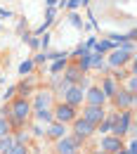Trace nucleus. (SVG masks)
Returning <instances> with one entry per match:
<instances>
[{
	"instance_id": "f257e3e1",
	"label": "nucleus",
	"mask_w": 137,
	"mask_h": 154,
	"mask_svg": "<svg viewBox=\"0 0 137 154\" xmlns=\"http://www.w3.org/2000/svg\"><path fill=\"white\" fill-rule=\"evenodd\" d=\"M133 128V112H121V114H114V123H111V135L116 137H123V135L130 133Z\"/></svg>"
},
{
	"instance_id": "f03ea898",
	"label": "nucleus",
	"mask_w": 137,
	"mask_h": 154,
	"mask_svg": "<svg viewBox=\"0 0 137 154\" xmlns=\"http://www.w3.org/2000/svg\"><path fill=\"white\" fill-rule=\"evenodd\" d=\"M31 114V104H28V100L26 97H19V100H14V104H12V109H10V119H12V123H24L26 119Z\"/></svg>"
},
{
	"instance_id": "7ed1b4c3",
	"label": "nucleus",
	"mask_w": 137,
	"mask_h": 154,
	"mask_svg": "<svg viewBox=\"0 0 137 154\" xmlns=\"http://www.w3.org/2000/svg\"><path fill=\"white\" fill-rule=\"evenodd\" d=\"M130 59H133V52H130V50H125L123 45H118V48H114V50H109L106 64H109V66H114V69H118V66L128 64Z\"/></svg>"
},
{
	"instance_id": "20e7f679",
	"label": "nucleus",
	"mask_w": 137,
	"mask_h": 154,
	"mask_svg": "<svg viewBox=\"0 0 137 154\" xmlns=\"http://www.w3.org/2000/svg\"><path fill=\"white\" fill-rule=\"evenodd\" d=\"M80 147V137H71V135H64L57 140V154H78Z\"/></svg>"
},
{
	"instance_id": "39448f33",
	"label": "nucleus",
	"mask_w": 137,
	"mask_h": 154,
	"mask_svg": "<svg viewBox=\"0 0 137 154\" xmlns=\"http://www.w3.org/2000/svg\"><path fill=\"white\" fill-rule=\"evenodd\" d=\"M83 100H85V90L78 88L76 83H73V85H69V88L64 90V102H66V104H71V107L83 104Z\"/></svg>"
},
{
	"instance_id": "423d86ee",
	"label": "nucleus",
	"mask_w": 137,
	"mask_h": 154,
	"mask_svg": "<svg viewBox=\"0 0 137 154\" xmlns=\"http://www.w3.org/2000/svg\"><path fill=\"white\" fill-rule=\"evenodd\" d=\"M55 119H57L59 123H71L73 119H76V107H71V104H59L57 109H55Z\"/></svg>"
},
{
	"instance_id": "0eeeda50",
	"label": "nucleus",
	"mask_w": 137,
	"mask_h": 154,
	"mask_svg": "<svg viewBox=\"0 0 137 154\" xmlns=\"http://www.w3.org/2000/svg\"><path fill=\"white\" fill-rule=\"evenodd\" d=\"M73 123V131H76V137H88V135L95 133V123H90V121H85V119H73L71 121Z\"/></svg>"
},
{
	"instance_id": "6e6552de",
	"label": "nucleus",
	"mask_w": 137,
	"mask_h": 154,
	"mask_svg": "<svg viewBox=\"0 0 137 154\" xmlns=\"http://www.w3.org/2000/svg\"><path fill=\"white\" fill-rule=\"evenodd\" d=\"M104 116H106L104 107H97V104H88V107H85V112H83V119H85V121H90V123H95V126H97Z\"/></svg>"
},
{
	"instance_id": "1a4fd4ad",
	"label": "nucleus",
	"mask_w": 137,
	"mask_h": 154,
	"mask_svg": "<svg viewBox=\"0 0 137 154\" xmlns=\"http://www.w3.org/2000/svg\"><path fill=\"white\" fill-rule=\"evenodd\" d=\"M114 102H116L118 109H128V107H133V104H135V95H133V93H123V90H116V95H114Z\"/></svg>"
},
{
	"instance_id": "9d476101",
	"label": "nucleus",
	"mask_w": 137,
	"mask_h": 154,
	"mask_svg": "<svg viewBox=\"0 0 137 154\" xmlns=\"http://www.w3.org/2000/svg\"><path fill=\"white\" fill-rule=\"evenodd\" d=\"M85 100H88V104L102 107V104L106 102V95L102 93V88H88V90H85Z\"/></svg>"
},
{
	"instance_id": "9b49d317",
	"label": "nucleus",
	"mask_w": 137,
	"mask_h": 154,
	"mask_svg": "<svg viewBox=\"0 0 137 154\" xmlns=\"http://www.w3.org/2000/svg\"><path fill=\"white\" fill-rule=\"evenodd\" d=\"M64 133H66V123H59V121H50L47 123V135L50 137L59 140V137H64Z\"/></svg>"
},
{
	"instance_id": "f8f14e48",
	"label": "nucleus",
	"mask_w": 137,
	"mask_h": 154,
	"mask_svg": "<svg viewBox=\"0 0 137 154\" xmlns=\"http://www.w3.org/2000/svg\"><path fill=\"white\" fill-rule=\"evenodd\" d=\"M102 149L104 152H116V149H121V137H116V135L102 137Z\"/></svg>"
},
{
	"instance_id": "ddd939ff",
	"label": "nucleus",
	"mask_w": 137,
	"mask_h": 154,
	"mask_svg": "<svg viewBox=\"0 0 137 154\" xmlns=\"http://www.w3.org/2000/svg\"><path fill=\"white\" fill-rule=\"evenodd\" d=\"M64 78H66L69 83H78L80 78H83V71H80L76 64H73V66H69V64H66V69H64Z\"/></svg>"
},
{
	"instance_id": "4468645a",
	"label": "nucleus",
	"mask_w": 137,
	"mask_h": 154,
	"mask_svg": "<svg viewBox=\"0 0 137 154\" xmlns=\"http://www.w3.org/2000/svg\"><path fill=\"white\" fill-rule=\"evenodd\" d=\"M116 90H118V85H116V81H114L111 76H106L104 81H102V93H104L106 97H114Z\"/></svg>"
},
{
	"instance_id": "2eb2a0df",
	"label": "nucleus",
	"mask_w": 137,
	"mask_h": 154,
	"mask_svg": "<svg viewBox=\"0 0 137 154\" xmlns=\"http://www.w3.org/2000/svg\"><path fill=\"white\" fill-rule=\"evenodd\" d=\"M109 50H114V43L109 38L104 40H95V45H92V52H99V55H106Z\"/></svg>"
},
{
	"instance_id": "dca6fc26",
	"label": "nucleus",
	"mask_w": 137,
	"mask_h": 154,
	"mask_svg": "<svg viewBox=\"0 0 137 154\" xmlns=\"http://www.w3.org/2000/svg\"><path fill=\"white\" fill-rule=\"evenodd\" d=\"M90 69H106V59H104V55H99V52H92L90 55Z\"/></svg>"
},
{
	"instance_id": "f3484780",
	"label": "nucleus",
	"mask_w": 137,
	"mask_h": 154,
	"mask_svg": "<svg viewBox=\"0 0 137 154\" xmlns=\"http://www.w3.org/2000/svg\"><path fill=\"white\" fill-rule=\"evenodd\" d=\"M50 102H52V95H50V93H38L36 100H33V107H36V109H43V107H50Z\"/></svg>"
},
{
	"instance_id": "a211bd4d",
	"label": "nucleus",
	"mask_w": 137,
	"mask_h": 154,
	"mask_svg": "<svg viewBox=\"0 0 137 154\" xmlns=\"http://www.w3.org/2000/svg\"><path fill=\"white\" fill-rule=\"evenodd\" d=\"M90 55H92V52H90V50H85V52H83V55H78V59H76V66H78L83 74L90 69Z\"/></svg>"
},
{
	"instance_id": "6ab92c4d",
	"label": "nucleus",
	"mask_w": 137,
	"mask_h": 154,
	"mask_svg": "<svg viewBox=\"0 0 137 154\" xmlns=\"http://www.w3.org/2000/svg\"><path fill=\"white\" fill-rule=\"evenodd\" d=\"M66 64H69V59H66V55H64V57H57V59H52V66H50V74L55 76V74H59V71H64V69H66Z\"/></svg>"
},
{
	"instance_id": "aec40b11",
	"label": "nucleus",
	"mask_w": 137,
	"mask_h": 154,
	"mask_svg": "<svg viewBox=\"0 0 137 154\" xmlns=\"http://www.w3.org/2000/svg\"><path fill=\"white\" fill-rule=\"evenodd\" d=\"M36 119H38L40 123H50V121H52V112H50L47 107H43V109H36Z\"/></svg>"
},
{
	"instance_id": "412c9836",
	"label": "nucleus",
	"mask_w": 137,
	"mask_h": 154,
	"mask_svg": "<svg viewBox=\"0 0 137 154\" xmlns=\"http://www.w3.org/2000/svg\"><path fill=\"white\" fill-rule=\"evenodd\" d=\"M14 145V140H12V135L7 133V135H2L0 137V154H7L10 152V147Z\"/></svg>"
},
{
	"instance_id": "4be33fe9",
	"label": "nucleus",
	"mask_w": 137,
	"mask_h": 154,
	"mask_svg": "<svg viewBox=\"0 0 137 154\" xmlns=\"http://www.w3.org/2000/svg\"><path fill=\"white\" fill-rule=\"evenodd\" d=\"M111 123H114V114L104 116V119L99 121V131H102V133H111Z\"/></svg>"
},
{
	"instance_id": "5701e85b",
	"label": "nucleus",
	"mask_w": 137,
	"mask_h": 154,
	"mask_svg": "<svg viewBox=\"0 0 137 154\" xmlns=\"http://www.w3.org/2000/svg\"><path fill=\"white\" fill-rule=\"evenodd\" d=\"M33 66H36V64H33V59H26V62H21V64H19V74H21V76H28V74L33 71Z\"/></svg>"
},
{
	"instance_id": "b1692460",
	"label": "nucleus",
	"mask_w": 137,
	"mask_h": 154,
	"mask_svg": "<svg viewBox=\"0 0 137 154\" xmlns=\"http://www.w3.org/2000/svg\"><path fill=\"white\" fill-rule=\"evenodd\" d=\"M7 154H26V145H21V142H14L12 147H10V152Z\"/></svg>"
},
{
	"instance_id": "393cba45",
	"label": "nucleus",
	"mask_w": 137,
	"mask_h": 154,
	"mask_svg": "<svg viewBox=\"0 0 137 154\" xmlns=\"http://www.w3.org/2000/svg\"><path fill=\"white\" fill-rule=\"evenodd\" d=\"M38 38H40V48H43V50H47V48H50V40H52V36L45 31V33H40Z\"/></svg>"
},
{
	"instance_id": "a878e982",
	"label": "nucleus",
	"mask_w": 137,
	"mask_h": 154,
	"mask_svg": "<svg viewBox=\"0 0 137 154\" xmlns=\"http://www.w3.org/2000/svg\"><path fill=\"white\" fill-rule=\"evenodd\" d=\"M135 90H137V78H135V74H128V93L135 95Z\"/></svg>"
},
{
	"instance_id": "bb28decb",
	"label": "nucleus",
	"mask_w": 137,
	"mask_h": 154,
	"mask_svg": "<svg viewBox=\"0 0 137 154\" xmlns=\"http://www.w3.org/2000/svg\"><path fill=\"white\" fill-rule=\"evenodd\" d=\"M88 2H90V0H69L66 7H69V10H78L80 5H88Z\"/></svg>"
},
{
	"instance_id": "cd10ccee",
	"label": "nucleus",
	"mask_w": 137,
	"mask_h": 154,
	"mask_svg": "<svg viewBox=\"0 0 137 154\" xmlns=\"http://www.w3.org/2000/svg\"><path fill=\"white\" fill-rule=\"evenodd\" d=\"M24 40H26V43H28L33 50H36V48H40V38H38V36H28V38L24 36Z\"/></svg>"
},
{
	"instance_id": "c85d7f7f",
	"label": "nucleus",
	"mask_w": 137,
	"mask_h": 154,
	"mask_svg": "<svg viewBox=\"0 0 137 154\" xmlns=\"http://www.w3.org/2000/svg\"><path fill=\"white\" fill-rule=\"evenodd\" d=\"M7 133H10V121L7 119H0V137L7 135Z\"/></svg>"
},
{
	"instance_id": "c756f323",
	"label": "nucleus",
	"mask_w": 137,
	"mask_h": 154,
	"mask_svg": "<svg viewBox=\"0 0 137 154\" xmlns=\"http://www.w3.org/2000/svg\"><path fill=\"white\" fill-rule=\"evenodd\" d=\"M69 19H71V24H73L76 29H83V19H80V17H78V14H76V12H73V14L69 17Z\"/></svg>"
},
{
	"instance_id": "7c9ffc66",
	"label": "nucleus",
	"mask_w": 137,
	"mask_h": 154,
	"mask_svg": "<svg viewBox=\"0 0 137 154\" xmlns=\"http://www.w3.org/2000/svg\"><path fill=\"white\" fill-rule=\"evenodd\" d=\"M28 90H31V85H26V83H21V85H19V93H21V95H28Z\"/></svg>"
},
{
	"instance_id": "2f4dec72",
	"label": "nucleus",
	"mask_w": 137,
	"mask_h": 154,
	"mask_svg": "<svg viewBox=\"0 0 137 154\" xmlns=\"http://www.w3.org/2000/svg\"><path fill=\"white\" fill-rule=\"evenodd\" d=\"M0 17H2V19H10L12 12H10V10H0Z\"/></svg>"
},
{
	"instance_id": "473e14b6",
	"label": "nucleus",
	"mask_w": 137,
	"mask_h": 154,
	"mask_svg": "<svg viewBox=\"0 0 137 154\" xmlns=\"http://www.w3.org/2000/svg\"><path fill=\"white\" fill-rule=\"evenodd\" d=\"M14 90H17V88H7V93H5V95H2V97H5V100H10V97L14 95Z\"/></svg>"
},
{
	"instance_id": "72a5a7b5",
	"label": "nucleus",
	"mask_w": 137,
	"mask_h": 154,
	"mask_svg": "<svg viewBox=\"0 0 137 154\" xmlns=\"http://www.w3.org/2000/svg\"><path fill=\"white\" fill-rule=\"evenodd\" d=\"M45 2H47V7H55V5H57L59 0H45Z\"/></svg>"
},
{
	"instance_id": "f704fd0d",
	"label": "nucleus",
	"mask_w": 137,
	"mask_h": 154,
	"mask_svg": "<svg viewBox=\"0 0 137 154\" xmlns=\"http://www.w3.org/2000/svg\"><path fill=\"white\" fill-rule=\"evenodd\" d=\"M114 154H128V152H123V149H116V152H114Z\"/></svg>"
},
{
	"instance_id": "c9c22d12",
	"label": "nucleus",
	"mask_w": 137,
	"mask_h": 154,
	"mask_svg": "<svg viewBox=\"0 0 137 154\" xmlns=\"http://www.w3.org/2000/svg\"><path fill=\"white\" fill-rule=\"evenodd\" d=\"M92 154H109V152H104V149H102V152H92Z\"/></svg>"
}]
</instances>
